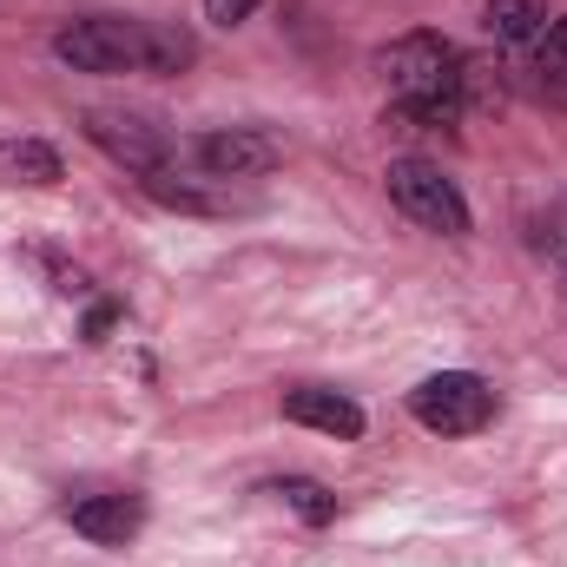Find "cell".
<instances>
[{"mask_svg":"<svg viewBox=\"0 0 567 567\" xmlns=\"http://www.w3.org/2000/svg\"><path fill=\"white\" fill-rule=\"evenodd\" d=\"M53 53L73 73H185L198 60V40L185 27L165 20H120V13H93L60 27Z\"/></svg>","mask_w":567,"mask_h":567,"instance_id":"cell-1","label":"cell"},{"mask_svg":"<svg viewBox=\"0 0 567 567\" xmlns=\"http://www.w3.org/2000/svg\"><path fill=\"white\" fill-rule=\"evenodd\" d=\"M377 73H383V86H390L396 106H416V100H462V80H468L462 53H455L442 33H403V40H390V47L377 53Z\"/></svg>","mask_w":567,"mask_h":567,"instance_id":"cell-2","label":"cell"},{"mask_svg":"<svg viewBox=\"0 0 567 567\" xmlns=\"http://www.w3.org/2000/svg\"><path fill=\"white\" fill-rule=\"evenodd\" d=\"M383 185H390V205L410 225H423L435 238H468V198L455 192V178H442V165H429V158H390Z\"/></svg>","mask_w":567,"mask_h":567,"instance_id":"cell-3","label":"cell"},{"mask_svg":"<svg viewBox=\"0 0 567 567\" xmlns=\"http://www.w3.org/2000/svg\"><path fill=\"white\" fill-rule=\"evenodd\" d=\"M410 416L429 435H482L495 423V390L475 370H435L410 390Z\"/></svg>","mask_w":567,"mask_h":567,"instance_id":"cell-4","label":"cell"},{"mask_svg":"<svg viewBox=\"0 0 567 567\" xmlns=\"http://www.w3.org/2000/svg\"><path fill=\"white\" fill-rule=\"evenodd\" d=\"M80 133L100 145L113 165H126V172H140V178H152V172L172 165V140H165L152 120H140V113H106V106H93V113L80 120Z\"/></svg>","mask_w":567,"mask_h":567,"instance_id":"cell-5","label":"cell"},{"mask_svg":"<svg viewBox=\"0 0 567 567\" xmlns=\"http://www.w3.org/2000/svg\"><path fill=\"white\" fill-rule=\"evenodd\" d=\"M66 522H73L93 548H126L145 528V495H133V488H86V495H66Z\"/></svg>","mask_w":567,"mask_h":567,"instance_id":"cell-6","label":"cell"},{"mask_svg":"<svg viewBox=\"0 0 567 567\" xmlns=\"http://www.w3.org/2000/svg\"><path fill=\"white\" fill-rule=\"evenodd\" d=\"M278 158H284V145L271 133H258V126H225V133L198 140V165L212 178H265Z\"/></svg>","mask_w":567,"mask_h":567,"instance_id":"cell-7","label":"cell"},{"mask_svg":"<svg viewBox=\"0 0 567 567\" xmlns=\"http://www.w3.org/2000/svg\"><path fill=\"white\" fill-rule=\"evenodd\" d=\"M231 185H238V178H212V172H205V178H178L172 165L145 178V192H152L158 205H172V212H198V218H231V212H251V198H238Z\"/></svg>","mask_w":567,"mask_h":567,"instance_id":"cell-8","label":"cell"},{"mask_svg":"<svg viewBox=\"0 0 567 567\" xmlns=\"http://www.w3.org/2000/svg\"><path fill=\"white\" fill-rule=\"evenodd\" d=\"M284 416L303 423V429H323V435H337V442H357V435H363V410H357L343 390H323V383L284 390Z\"/></svg>","mask_w":567,"mask_h":567,"instance_id":"cell-9","label":"cell"},{"mask_svg":"<svg viewBox=\"0 0 567 567\" xmlns=\"http://www.w3.org/2000/svg\"><path fill=\"white\" fill-rule=\"evenodd\" d=\"M0 178L7 185H60L66 165H60V152L47 140H7L0 145Z\"/></svg>","mask_w":567,"mask_h":567,"instance_id":"cell-10","label":"cell"},{"mask_svg":"<svg viewBox=\"0 0 567 567\" xmlns=\"http://www.w3.org/2000/svg\"><path fill=\"white\" fill-rule=\"evenodd\" d=\"M482 27H488L495 40H508V47L542 40V27H548V0H488V7H482Z\"/></svg>","mask_w":567,"mask_h":567,"instance_id":"cell-11","label":"cell"},{"mask_svg":"<svg viewBox=\"0 0 567 567\" xmlns=\"http://www.w3.org/2000/svg\"><path fill=\"white\" fill-rule=\"evenodd\" d=\"M271 495H284V502H290V508H297V515H303L310 528L337 522V495H330L323 482H310V475H284V482L271 488Z\"/></svg>","mask_w":567,"mask_h":567,"instance_id":"cell-12","label":"cell"},{"mask_svg":"<svg viewBox=\"0 0 567 567\" xmlns=\"http://www.w3.org/2000/svg\"><path fill=\"white\" fill-rule=\"evenodd\" d=\"M535 47H542V73H548L555 86H567V13L542 27V40H535Z\"/></svg>","mask_w":567,"mask_h":567,"instance_id":"cell-13","label":"cell"},{"mask_svg":"<svg viewBox=\"0 0 567 567\" xmlns=\"http://www.w3.org/2000/svg\"><path fill=\"white\" fill-rule=\"evenodd\" d=\"M40 265H47V278H53V290H60V297H86V290H93L80 265H60V258H40Z\"/></svg>","mask_w":567,"mask_h":567,"instance_id":"cell-14","label":"cell"},{"mask_svg":"<svg viewBox=\"0 0 567 567\" xmlns=\"http://www.w3.org/2000/svg\"><path fill=\"white\" fill-rule=\"evenodd\" d=\"M265 0H205V20L212 27H238V20H251Z\"/></svg>","mask_w":567,"mask_h":567,"instance_id":"cell-15","label":"cell"},{"mask_svg":"<svg viewBox=\"0 0 567 567\" xmlns=\"http://www.w3.org/2000/svg\"><path fill=\"white\" fill-rule=\"evenodd\" d=\"M106 330H113V303H100V310H93V323H86V337H93V343H100V337H106Z\"/></svg>","mask_w":567,"mask_h":567,"instance_id":"cell-16","label":"cell"}]
</instances>
